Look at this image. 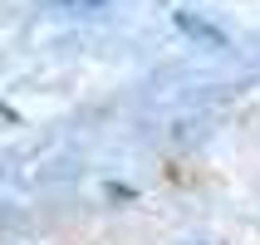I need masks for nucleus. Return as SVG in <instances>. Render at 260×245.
Here are the masks:
<instances>
[{
    "mask_svg": "<svg viewBox=\"0 0 260 245\" xmlns=\"http://www.w3.org/2000/svg\"><path fill=\"white\" fill-rule=\"evenodd\" d=\"M69 10H103V5H113V0H64Z\"/></svg>",
    "mask_w": 260,
    "mask_h": 245,
    "instance_id": "obj_1",
    "label": "nucleus"
}]
</instances>
